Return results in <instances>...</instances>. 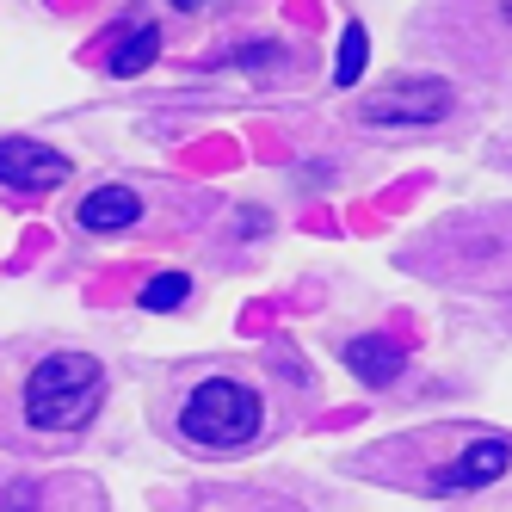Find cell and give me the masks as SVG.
I'll return each mask as SVG.
<instances>
[{"label": "cell", "mask_w": 512, "mask_h": 512, "mask_svg": "<svg viewBox=\"0 0 512 512\" xmlns=\"http://www.w3.org/2000/svg\"><path fill=\"white\" fill-rule=\"evenodd\" d=\"M105 401V371L87 352H50L44 364H31L25 377V420L38 432H75L99 414Z\"/></svg>", "instance_id": "cell-1"}, {"label": "cell", "mask_w": 512, "mask_h": 512, "mask_svg": "<svg viewBox=\"0 0 512 512\" xmlns=\"http://www.w3.org/2000/svg\"><path fill=\"white\" fill-rule=\"evenodd\" d=\"M260 426H266V401L241 377H204L179 408V432L204 451H235L247 438H260Z\"/></svg>", "instance_id": "cell-2"}, {"label": "cell", "mask_w": 512, "mask_h": 512, "mask_svg": "<svg viewBox=\"0 0 512 512\" xmlns=\"http://www.w3.org/2000/svg\"><path fill=\"white\" fill-rule=\"evenodd\" d=\"M451 105H457V87L451 81H438V75H408V81H389L377 87L371 99H364V124H377V130H420V124H438V118H451Z\"/></svg>", "instance_id": "cell-3"}, {"label": "cell", "mask_w": 512, "mask_h": 512, "mask_svg": "<svg viewBox=\"0 0 512 512\" xmlns=\"http://www.w3.org/2000/svg\"><path fill=\"white\" fill-rule=\"evenodd\" d=\"M68 173H75V161H68L62 149H50V142H38V136H0V186H13L25 198H44V192L62 186Z\"/></svg>", "instance_id": "cell-4"}, {"label": "cell", "mask_w": 512, "mask_h": 512, "mask_svg": "<svg viewBox=\"0 0 512 512\" xmlns=\"http://www.w3.org/2000/svg\"><path fill=\"white\" fill-rule=\"evenodd\" d=\"M506 463H512V445L500 432H488V438H475L469 451H457L445 469L432 475V488L438 494H463V488H488V482H500L506 475Z\"/></svg>", "instance_id": "cell-5"}, {"label": "cell", "mask_w": 512, "mask_h": 512, "mask_svg": "<svg viewBox=\"0 0 512 512\" xmlns=\"http://www.w3.org/2000/svg\"><path fill=\"white\" fill-rule=\"evenodd\" d=\"M75 223L87 235H118V229H136L142 223V198L130 186H93L75 210Z\"/></svg>", "instance_id": "cell-6"}, {"label": "cell", "mask_w": 512, "mask_h": 512, "mask_svg": "<svg viewBox=\"0 0 512 512\" xmlns=\"http://www.w3.org/2000/svg\"><path fill=\"white\" fill-rule=\"evenodd\" d=\"M346 364H352V377H358V383L389 389V383L401 377V346L383 340V334H358V340H346Z\"/></svg>", "instance_id": "cell-7"}, {"label": "cell", "mask_w": 512, "mask_h": 512, "mask_svg": "<svg viewBox=\"0 0 512 512\" xmlns=\"http://www.w3.org/2000/svg\"><path fill=\"white\" fill-rule=\"evenodd\" d=\"M155 56H161V25L130 13V31L112 44V75L130 81V75H142V68H155Z\"/></svg>", "instance_id": "cell-8"}, {"label": "cell", "mask_w": 512, "mask_h": 512, "mask_svg": "<svg viewBox=\"0 0 512 512\" xmlns=\"http://www.w3.org/2000/svg\"><path fill=\"white\" fill-rule=\"evenodd\" d=\"M364 62H371V31H364L358 19H346L340 56H334V87H358L364 81Z\"/></svg>", "instance_id": "cell-9"}, {"label": "cell", "mask_w": 512, "mask_h": 512, "mask_svg": "<svg viewBox=\"0 0 512 512\" xmlns=\"http://www.w3.org/2000/svg\"><path fill=\"white\" fill-rule=\"evenodd\" d=\"M192 297V278L186 272H155L149 284H142V309H149V315H167V309H179V303H186Z\"/></svg>", "instance_id": "cell-10"}, {"label": "cell", "mask_w": 512, "mask_h": 512, "mask_svg": "<svg viewBox=\"0 0 512 512\" xmlns=\"http://www.w3.org/2000/svg\"><path fill=\"white\" fill-rule=\"evenodd\" d=\"M173 7H179V13H198V7H210V0H173Z\"/></svg>", "instance_id": "cell-11"}, {"label": "cell", "mask_w": 512, "mask_h": 512, "mask_svg": "<svg viewBox=\"0 0 512 512\" xmlns=\"http://www.w3.org/2000/svg\"><path fill=\"white\" fill-rule=\"evenodd\" d=\"M500 13H506V19H512V0H500Z\"/></svg>", "instance_id": "cell-12"}]
</instances>
